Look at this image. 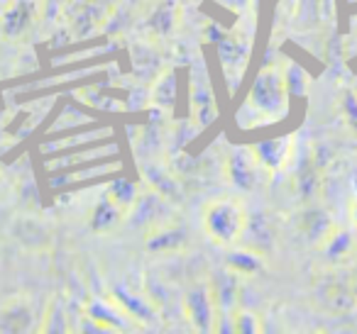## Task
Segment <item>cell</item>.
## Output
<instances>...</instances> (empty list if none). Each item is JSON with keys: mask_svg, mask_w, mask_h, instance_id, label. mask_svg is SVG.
Listing matches in <instances>:
<instances>
[{"mask_svg": "<svg viewBox=\"0 0 357 334\" xmlns=\"http://www.w3.org/2000/svg\"><path fill=\"white\" fill-rule=\"evenodd\" d=\"M174 100H176V79H174L172 71H164L162 79H159L152 88V103L159 105V108L172 110Z\"/></svg>", "mask_w": 357, "mask_h": 334, "instance_id": "cell-22", "label": "cell"}, {"mask_svg": "<svg viewBox=\"0 0 357 334\" xmlns=\"http://www.w3.org/2000/svg\"><path fill=\"white\" fill-rule=\"evenodd\" d=\"M225 8H230V10H245V8L250 6V0H220Z\"/></svg>", "mask_w": 357, "mask_h": 334, "instance_id": "cell-26", "label": "cell"}, {"mask_svg": "<svg viewBox=\"0 0 357 334\" xmlns=\"http://www.w3.org/2000/svg\"><path fill=\"white\" fill-rule=\"evenodd\" d=\"M321 191V168H318L316 159H306L303 166L296 171V193L301 200L311 202Z\"/></svg>", "mask_w": 357, "mask_h": 334, "instance_id": "cell-18", "label": "cell"}, {"mask_svg": "<svg viewBox=\"0 0 357 334\" xmlns=\"http://www.w3.org/2000/svg\"><path fill=\"white\" fill-rule=\"evenodd\" d=\"M178 22V6L174 0H162L152 13H149L147 22H144V30L152 40H167L174 30H176Z\"/></svg>", "mask_w": 357, "mask_h": 334, "instance_id": "cell-12", "label": "cell"}, {"mask_svg": "<svg viewBox=\"0 0 357 334\" xmlns=\"http://www.w3.org/2000/svg\"><path fill=\"white\" fill-rule=\"evenodd\" d=\"M218 54L220 61L225 64V69H245V61H248V45L243 40H230V37H223L218 42Z\"/></svg>", "mask_w": 357, "mask_h": 334, "instance_id": "cell-20", "label": "cell"}, {"mask_svg": "<svg viewBox=\"0 0 357 334\" xmlns=\"http://www.w3.org/2000/svg\"><path fill=\"white\" fill-rule=\"evenodd\" d=\"M142 173H144V178H147L149 186H152V193H157L159 198H164L167 202L181 200L184 186H181V181H178L176 176H172V173L164 171V168H154V166L142 168Z\"/></svg>", "mask_w": 357, "mask_h": 334, "instance_id": "cell-13", "label": "cell"}, {"mask_svg": "<svg viewBox=\"0 0 357 334\" xmlns=\"http://www.w3.org/2000/svg\"><path fill=\"white\" fill-rule=\"evenodd\" d=\"M181 310L196 332H215V303L208 280L194 283L186 290Z\"/></svg>", "mask_w": 357, "mask_h": 334, "instance_id": "cell-5", "label": "cell"}, {"mask_svg": "<svg viewBox=\"0 0 357 334\" xmlns=\"http://www.w3.org/2000/svg\"><path fill=\"white\" fill-rule=\"evenodd\" d=\"M194 118L199 125H208L215 118L213 93H211V86L206 81V76H199L194 81Z\"/></svg>", "mask_w": 357, "mask_h": 334, "instance_id": "cell-19", "label": "cell"}, {"mask_svg": "<svg viewBox=\"0 0 357 334\" xmlns=\"http://www.w3.org/2000/svg\"><path fill=\"white\" fill-rule=\"evenodd\" d=\"M250 103L264 118H282L287 113V81H284L279 66H267L257 76L252 90H250Z\"/></svg>", "mask_w": 357, "mask_h": 334, "instance_id": "cell-3", "label": "cell"}, {"mask_svg": "<svg viewBox=\"0 0 357 334\" xmlns=\"http://www.w3.org/2000/svg\"><path fill=\"white\" fill-rule=\"evenodd\" d=\"M340 110H342V118H345L347 129L357 137V93L355 90H345V93H342Z\"/></svg>", "mask_w": 357, "mask_h": 334, "instance_id": "cell-25", "label": "cell"}, {"mask_svg": "<svg viewBox=\"0 0 357 334\" xmlns=\"http://www.w3.org/2000/svg\"><path fill=\"white\" fill-rule=\"evenodd\" d=\"M296 227H298V232H301V237L308 241V244L318 246L323 239H326L328 232L335 227V222H333L331 215H328L326 210H321V207H306V210L298 212Z\"/></svg>", "mask_w": 357, "mask_h": 334, "instance_id": "cell-11", "label": "cell"}, {"mask_svg": "<svg viewBox=\"0 0 357 334\" xmlns=\"http://www.w3.org/2000/svg\"><path fill=\"white\" fill-rule=\"evenodd\" d=\"M211 293H213L215 303V322L220 319H230L233 312L240 308V276L230 269H220L213 278L208 280Z\"/></svg>", "mask_w": 357, "mask_h": 334, "instance_id": "cell-7", "label": "cell"}, {"mask_svg": "<svg viewBox=\"0 0 357 334\" xmlns=\"http://www.w3.org/2000/svg\"><path fill=\"white\" fill-rule=\"evenodd\" d=\"M125 217H128V210H123V207L115 205L108 196H103V200H100L98 205L93 207V212H91V230L100 232V234L113 232Z\"/></svg>", "mask_w": 357, "mask_h": 334, "instance_id": "cell-14", "label": "cell"}, {"mask_svg": "<svg viewBox=\"0 0 357 334\" xmlns=\"http://www.w3.org/2000/svg\"><path fill=\"white\" fill-rule=\"evenodd\" d=\"M318 254L323 269H350L357 261V230L335 225L318 244Z\"/></svg>", "mask_w": 357, "mask_h": 334, "instance_id": "cell-4", "label": "cell"}, {"mask_svg": "<svg viewBox=\"0 0 357 334\" xmlns=\"http://www.w3.org/2000/svg\"><path fill=\"white\" fill-rule=\"evenodd\" d=\"M225 266L230 271H235L240 278H250V276H257L259 271H264V256L240 246V249L230 251L228 259H225Z\"/></svg>", "mask_w": 357, "mask_h": 334, "instance_id": "cell-16", "label": "cell"}, {"mask_svg": "<svg viewBox=\"0 0 357 334\" xmlns=\"http://www.w3.org/2000/svg\"><path fill=\"white\" fill-rule=\"evenodd\" d=\"M259 164H262L264 171L274 173L282 171L289 161H291L294 154V137H277V139H267L262 144H255L250 147Z\"/></svg>", "mask_w": 357, "mask_h": 334, "instance_id": "cell-10", "label": "cell"}, {"mask_svg": "<svg viewBox=\"0 0 357 334\" xmlns=\"http://www.w3.org/2000/svg\"><path fill=\"white\" fill-rule=\"evenodd\" d=\"M186 244H189V234L181 225H176L174 220L162 222V225L152 227L147 234V241H144V249L149 254H178L184 251Z\"/></svg>", "mask_w": 357, "mask_h": 334, "instance_id": "cell-9", "label": "cell"}, {"mask_svg": "<svg viewBox=\"0 0 357 334\" xmlns=\"http://www.w3.org/2000/svg\"><path fill=\"white\" fill-rule=\"evenodd\" d=\"M103 6L105 3H86V6L81 8L79 15H76V20H74V27L79 30V35H89L96 25H100V22L105 20L108 10H105Z\"/></svg>", "mask_w": 357, "mask_h": 334, "instance_id": "cell-21", "label": "cell"}, {"mask_svg": "<svg viewBox=\"0 0 357 334\" xmlns=\"http://www.w3.org/2000/svg\"><path fill=\"white\" fill-rule=\"evenodd\" d=\"M115 300H118V305L125 310L128 317L152 319L154 315H157V308H154V303L147 295H135V293H130L128 288H120L118 293H115Z\"/></svg>", "mask_w": 357, "mask_h": 334, "instance_id": "cell-17", "label": "cell"}, {"mask_svg": "<svg viewBox=\"0 0 357 334\" xmlns=\"http://www.w3.org/2000/svg\"><path fill=\"white\" fill-rule=\"evenodd\" d=\"M350 222H352V227L357 230V196L352 198V202H350Z\"/></svg>", "mask_w": 357, "mask_h": 334, "instance_id": "cell-27", "label": "cell"}, {"mask_svg": "<svg viewBox=\"0 0 357 334\" xmlns=\"http://www.w3.org/2000/svg\"><path fill=\"white\" fill-rule=\"evenodd\" d=\"M313 300L328 315L345 317L357 310V293L350 269H323L313 285Z\"/></svg>", "mask_w": 357, "mask_h": 334, "instance_id": "cell-1", "label": "cell"}, {"mask_svg": "<svg viewBox=\"0 0 357 334\" xmlns=\"http://www.w3.org/2000/svg\"><path fill=\"white\" fill-rule=\"evenodd\" d=\"M245 220H248V210L235 198H218L206 202L204 207V230L220 246L238 244Z\"/></svg>", "mask_w": 357, "mask_h": 334, "instance_id": "cell-2", "label": "cell"}, {"mask_svg": "<svg viewBox=\"0 0 357 334\" xmlns=\"http://www.w3.org/2000/svg\"><path fill=\"white\" fill-rule=\"evenodd\" d=\"M350 273H352V283H355V293H357V261L350 266Z\"/></svg>", "mask_w": 357, "mask_h": 334, "instance_id": "cell-28", "label": "cell"}, {"mask_svg": "<svg viewBox=\"0 0 357 334\" xmlns=\"http://www.w3.org/2000/svg\"><path fill=\"white\" fill-rule=\"evenodd\" d=\"M238 244L267 259V256L274 251V246H277V234H274L272 220H269L264 212H255V215H248Z\"/></svg>", "mask_w": 357, "mask_h": 334, "instance_id": "cell-8", "label": "cell"}, {"mask_svg": "<svg viewBox=\"0 0 357 334\" xmlns=\"http://www.w3.org/2000/svg\"><path fill=\"white\" fill-rule=\"evenodd\" d=\"M105 196H108L115 205H120L123 210L130 212V207H132L135 200H137V186H135L132 181H128V178H120V181L110 183Z\"/></svg>", "mask_w": 357, "mask_h": 334, "instance_id": "cell-23", "label": "cell"}, {"mask_svg": "<svg viewBox=\"0 0 357 334\" xmlns=\"http://www.w3.org/2000/svg\"><path fill=\"white\" fill-rule=\"evenodd\" d=\"M262 164L255 159L252 149H233L225 159V176L238 191L252 193L262 183Z\"/></svg>", "mask_w": 357, "mask_h": 334, "instance_id": "cell-6", "label": "cell"}, {"mask_svg": "<svg viewBox=\"0 0 357 334\" xmlns=\"http://www.w3.org/2000/svg\"><path fill=\"white\" fill-rule=\"evenodd\" d=\"M233 324H230V332H262V322L257 319V315L248 312V310H235L233 312Z\"/></svg>", "mask_w": 357, "mask_h": 334, "instance_id": "cell-24", "label": "cell"}, {"mask_svg": "<svg viewBox=\"0 0 357 334\" xmlns=\"http://www.w3.org/2000/svg\"><path fill=\"white\" fill-rule=\"evenodd\" d=\"M35 15H37L35 3H32V0H20V3H15V6L6 13V17H3V32H6L8 37H20L22 32L35 22Z\"/></svg>", "mask_w": 357, "mask_h": 334, "instance_id": "cell-15", "label": "cell"}]
</instances>
